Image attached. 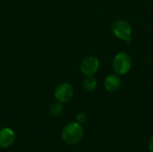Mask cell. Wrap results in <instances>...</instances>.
Returning <instances> with one entry per match:
<instances>
[{"mask_svg": "<svg viewBox=\"0 0 153 152\" xmlns=\"http://www.w3.org/2000/svg\"><path fill=\"white\" fill-rule=\"evenodd\" d=\"M100 67V61L96 56H86L81 63L80 69L82 73L88 76V75H93Z\"/></svg>", "mask_w": 153, "mask_h": 152, "instance_id": "obj_5", "label": "cell"}, {"mask_svg": "<svg viewBox=\"0 0 153 152\" xmlns=\"http://www.w3.org/2000/svg\"><path fill=\"white\" fill-rule=\"evenodd\" d=\"M120 85H121V81L117 74H110L107 76L104 82L105 89L109 92L117 91L119 89Z\"/></svg>", "mask_w": 153, "mask_h": 152, "instance_id": "obj_7", "label": "cell"}, {"mask_svg": "<svg viewBox=\"0 0 153 152\" xmlns=\"http://www.w3.org/2000/svg\"><path fill=\"white\" fill-rule=\"evenodd\" d=\"M83 133L82 125L77 122H73L64 127L62 131V139L69 145H76L82 140Z\"/></svg>", "mask_w": 153, "mask_h": 152, "instance_id": "obj_1", "label": "cell"}, {"mask_svg": "<svg viewBox=\"0 0 153 152\" xmlns=\"http://www.w3.org/2000/svg\"><path fill=\"white\" fill-rule=\"evenodd\" d=\"M64 110V107H63V103L56 101L55 103H53L50 108H49V112L53 116H58L63 113Z\"/></svg>", "mask_w": 153, "mask_h": 152, "instance_id": "obj_9", "label": "cell"}, {"mask_svg": "<svg viewBox=\"0 0 153 152\" xmlns=\"http://www.w3.org/2000/svg\"><path fill=\"white\" fill-rule=\"evenodd\" d=\"M76 122L78 124H80L81 125H85L88 122V116H87V114L86 113H83V112L78 114L77 116H76Z\"/></svg>", "mask_w": 153, "mask_h": 152, "instance_id": "obj_10", "label": "cell"}, {"mask_svg": "<svg viewBox=\"0 0 153 152\" xmlns=\"http://www.w3.org/2000/svg\"><path fill=\"white\" fill-rule=\"evenodd\" d=\"M15 142V133L11 128L5 127L0 130V148L7 149Z\"/></svg>", "mask_w": 153, "mask_h": 152, "instance_id": "obj_6", "label": "cell"}, {"mask_svg": "<svg viewBox=\"0 0 153 152\" xmlns=\"http://www.w3.org/2000/svg\"><path fill=\"white\" fill-rule=\"evenodd\" d=\"M149 151L150 152H153V136L149 141Z\"/></svg>", "mask_w": 153, "mask_h": 152, "instance_id": "obj_11", "label": "cell"}, {"mask_svg": "<svg viewBox=\"0 0 153 152\" xmlns=\"http://www.w3.org/2000/svg\"><path fill=\"white\" fill-rule=\"evenodd\" d=\"M74 95V87L68 82H63L59 84L55 91V98L61 103L69 102Z\"/></svg>", "mask_w": 153, "mask_h": 152, "instance_id": "obj_4", "label": "cell"}, {"mask_svg": "<svg viewBox=\"0 0 153 152\" xmlns=\"http://www.w3.org/2000/svg\"><path fill=\"white\" fill-rule=\"evenodd\" d=\"M132 67V59L125 52L118 53L113 60V68L117 74L127 73Z\"/></svg>", "mask_w": 153, "mask_h": 152, "instance_id": "obj_2", "label": "cell"}, {"mask_svg": "<svg viewBox=\"0 0 153 152\" xmlns=\"http://www.w3.org/2000/svg\"><path fill=\"white\" fill-rule=\"evenodd\" d=\"M112 32L114 35L123 40L130 41L132 34V27L126 20H117L112 24Z\"/></svg>", "mask_w": 153, "mask_h": 152, "instance_id": "obj_3", "label": "cell"}, {"mask_svg": "<svg viewBox=\"0 0 153 152\" xmlns=\"http://www.w3.org/2000/svg\"><path fill=\"white\" fill-rule=\"evenodd\" d=\"M98 82L93 75H88L83 81V87L88 91H92L97 88Z\"/></svg>", "mask_w": 153, "mask_h": 152, "instance_id": "obj_8", "label": "cell"}]
</instances>
